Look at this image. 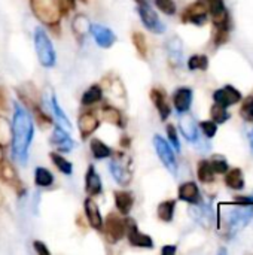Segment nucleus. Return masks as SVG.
Returning a JSON list of instances; mask_svg holds the SVG:
<instances>
[{
	"instance_id": "obj_1",
	"label": "nucleus",
	"mask_w": 253,
	"mask_h": 255,
	"mask_svg": "<svg viewBox=\"0 0 253 255\" xmlns=\"http://www.w3.org/2000/svg\"><path fill=\"white\" fill-rule=\"evenodd\" d=\"M34 134V124L30 117V114L21 108L18 103H15V114L12 121V154L19 163L27 161L28 148L33 140Z\"/></svg>"
},
{
	"instance_id": "obj_2",
	"label": "nucleus",
	"mask_w": 253,
	"mask_h": 255,
	"mask_svg": "<svg viewBox=\"0 0 253 255\" xmlns=\"http://www.w3.org/2000/svg\"><path fill=\"white\" fill-rule=\"evenodd\" d=\"M33 13L46 25H57L61 19V10L57 0H30Z\"/></svg>"
},
{
	"instance_id": "obj_3",
	"label": "nucleus",
	"mask_w": 253,
	"mask_h": 255,
	"mask_svg": "<svg viewBox=\"0 0 253 255\" xmlns=\"http://www.w3.org/2000/svg\"><path fill=\"white\" fill-rule=\"evenodd\" d=\"M34 49H36L37 58L43 67H52L55 64V61H57L55 49L43 28L34 30Z\"/></svg>"
},
{
	"instance_id": "obj_4",
	"label": "nucleus",
	"mask_w": 253,
	"mask_h": 255,
	"mask_svg": "<svg viewBox=\"0 0 253 255\" xmlns=\"http://www.w3.org/2000/svg\"><path fill=\"white\" fill-rule=\"evenodd\" d=\"M253 218V205H240L227 214V226L231 233L243 230Z\"/></svg>"
},
{
	"instance_id": "obj_5",
	"label": "nucleus",
	"mask_w": 253,
	"mask_h": 255,
	"mask_svg": "<svg viewBox=\"0 0 253 255\" xmlns=\"http://www.w3.org/2000/svg\"><path fill=\"white\" fill-rule=\"evenodd\" d=\"M154 146H155V151L161 160V163L166 166V169L171 173V175H176L177 172V161H176V155H174V151L173 148L170 146V143L163 139L161 136H154Z\"/></svg>"
},
{
	"instance_id": "obj_6",
	"label": "nucleus",
	"mask_w": 253,
	"mask_h": 255,
	"mask_svg": "<svg viewBox=\"0 0 253 255\" xmlns=\"http://www.w3.org/2000/svg\"><path fill=\"white\" fill-rule=\"evenodd\" d=\"M139 15H140V19L142 22L145 24V27L152 31V33H157V34H161L166 31V24L158 18L157 12L151 7V4L148 1L145 3H139Z\"/></svg>"
},
{
	"instance_id": "obj_7",
	"label": "nucleus",
	"mask_w": 253,
	"mask_h": 255,
	"mask_svg": "<svg viewBox=\"0 0 253 255\" xmlns=\"http://www.w3.org/2000/svg\"><path fill=\"white\" fill-rule=\"evenodd\" d=\"M209 6V13L212 18V22L216 28H227L231 30V22H230V15L225 7L224 0H210L207 3Z\"/></svg>"
},
{
	"instance_id": "obj_8",
	"label": "nucleus",
	"mask_w": 253,
	"mask_h": 255,
	"mask_svg": "<svg viewBox=\"0 0 253 255\" xmlns=\"http://www.w3.org/2000/svg\"><path fill=\"white\" fill-rule=\"evenodd\" d=\"M125 235H127V238H128V241H130V244L133 247H137V248H154L152 238L148 236V235L140 233L136 221L131 220V218L125 220Z\"/></svg>"
},
{
	"instance_id": "obj_9",
	"label": "nucleus",
	"mask_w": 253,
	"mask_h": 255,
	"mask_svg": "<svg viewBox=\"0 0 253 255\" xmlns=\"http://www.w3.org/2000/svg\"><path fill=\"white\" fill-rule=\"evenodd\" d=\"M207 15H209V7L204 1H195L189 4L183 13H182V21L183 22H191L195 25H203L207 22Z\"/></svg>"
},
{
	"instance_id": "obj_10",
	"label": "nucleus",
	"mask_w": 253,
	"mask_h": 255,
	"mask_svg": "<svg viewBox=\"0 0 253 255\" xmlns=\"http://www.w3.org/2000/svg\"><path fill=\"white\" fill-rule=\"evenodd\" d=\"M103 227L112 242H118L125 236V220H122L116 214H109L107 218L103 221Z\"/></svg>"
},
{
	"instance_id": "obj_11",
	"label": "nucleus",
	"mask_w": 253,
	"mask_h": 255,
	"mask_svg": "<svg viewBox=\"0 0 253 255\" xmlns=\"http://www.w3.org/2000/svg\"><path fill=\"white\" fill-rule=\"evenodd\" d=\"M213 100H215V103H218L224 108H230L233 105L240 103L243 100V96L233 85H225L213 93Z\"/></svg>"
},
{
	"instance_id": "obj_12",
	"label": "nucleus",
	"mask_w": 253,
	"mask_h": 255,
	"mask_svg": "<svg viewBox=\"0 0 253 255\" xmlns=\"http://www.w3.org/2000/svg\"><path fill=\"white\" fill-rule=\"evenodd\" d=\"M110 172L113 179L119 185H130L133 181V173L130 170V160H121V158H113L110 161Z\"/></svg>"
},
{
	"instance_id": "obj_13",
	"label": "nucleus",
	"mask_w": 253,
	"mask_h": 255,
	"mask_svg": "<svg viewBox=\"0 0 253 255\" xmlns=\"http://www.w3.org/2000/svg\"><path fill=\"white\" fill-rule=\"evenodd\" d=\"M78 127H79L82 139H86L100 127V120H98V117H97V114L94 111H88V112H84V114L79 115Z\"/></svg>"
},
{
	"instance_id": "obj_14",
	"label": "nucleus",
	"mask_w": 253,
	"mask_h": 255,
	"mask_svg": "<svg viewBox=\"0 0 253 255\" xmlns=\"http://www.w3.org/2000/svg\"><path fill=\"white\" fill-rule=\"evenodd\" d=\"M91 33L95 39V43L104 49L110 48L115 42H116V36L115 33L109 28V27H104L101 24H94L91 25Z\"/></svg>"
},
{
	"instance_id": "obj_15",
	"label": "nucleus",
	"mask_w": 253,
	"mask_h": 255,
	"mask_svg": "<svg viewBox=\"0 0 253 255\" xmlns=\"http://www.w3.org/2000/svg\"><path fill=\"white\" fill-rule=\"evenodd\" d=\"M51 143L61 152H70L75 146L73 139L69 136V133L66 131V128H63L61 126H55L54 131H52V137H51Z\"/></svg>"
},
{
	"instance_id": "obj_16",
	"label": "nucleus",
	"mask_w": 253,
	"mask_h": 255,
	"mask_svg": "<svg viewBox=\"0 0 253 255\" xmlns=\"http://www.w3.org/2000/svg\"><path fill=\"white\" fill-rule=\"evenodd\" d=\"M192 103V90L188 87H180L173 94V105L179 114L188 112Z\"/></svg>"
},
{
	"instance_id": "obj_17",
	"label": "nucleus",
	"mask_w": 253,
	"mask_h": 255,
	"mask_svg": "<svg viewBox=\"0 0 253 255\" xmlns=\"http://www.w3.org/2000/svg\"><path fill=\"white\" fill-rule=\"evenodd\" d=\"M179 124H180V131H182V134L185 136L186 140L195 142L198 139V128H197L195 120H194V117L191 114L183 112L180 115Z\"/></svg>"
},
{
	"instance_id": "obj_18",
	"label": "nucleus",
	"mask_w": 253,
	"mask_h": 255,
	"mask_svg": "<svg viewBox=\"0 0 253 255\" xmlns=\"http://www.w3.org/2000/svg\"><path fill=\"white\" fill-rule=\"evenodd\" d=\"M179 199L189 203V205H197L201 203V193L198 190V185L195 182H185L179 187Z\"/></svg>"
},
{
	"instance_id": "obj_19",
	"label": "nucleus",
	"mask_w": 253,
	"mask_h": 255,
	"mask_svg": "<svg viewBox=\"0 0 253 255\" xmlns=\"http://www.w3.org/2000/svg\"><path fill=\"white\" fill-rule=\"evenodd\" d=\"M84 208H85V215H86V220H88L89 226L94 230H101L103 229V218H101L100 209H98L97 203L92 200V197L85 200Z\"/></svg>"
},
{
	"instance_id": "obj_20",
	"label": "nucleus",
	"mask_w": 253,
	"mask_h": 255,
	"mask_svg": "<svg viewBox=\"0 0 253 255\" xmlns=\"http://www.w3.org/2000/svg\"><path fill=\"white\" fill-rule=\"evenodd\" d=\"M151 100H152V103L155 105V108L158 109L160 118H161L163 121H166V120L170 117V114H171V108H170V105H169V102H167V97H166L164 91H161V90H158V88H154V90L151 91Z\"/></svg>"
},
{
	"instance_id": "obj_21",
	"label": "nucleus",
	"mask_w": 253,
	"mask_h": 255,
	"mask_svg": "<svg viewBox=\"0 0 253 255\" xmlns=\"http://www.w3.org/2000/svg\"><path fill=\"white\" fill-rule=\"evenodd\" d=\"M85 191L89 197L98 196L101 193V179L98 173L95 172L94 166L88 167L86 176H85Z\"/></svg>"
},
{
	"instance_id": "obj_22",
	"label": "nucleus",
	"mask_w": 253,
	"mask_h": 255,
	"mask_svg": "<svg viewBox=\"0 0 253 255\" xmlns=\"http://www.w3.org/2000/svg\"><path fill=\"white\" fill-rule=\"evenodd\" d=\"M115 205L122 215H128L133 209L134 197L128 191H116L115 193Z\"/></svg>"
},
{
	"instance_id": "obj_23",
	"label": "nucleus",
	"mask_w": 253,
	"mask_h": 255,
	"mask_svg": "<svg viewBox=\"0 0 253 255\" xmlns=\"http://www.w3.org/2000/svg\"><path fill=\"white\" fill-rule=\"evenodd\" d=\"M225 184L228 188L240 191L245 188V178H243V172L240 169H228L225 173Z\"/></svg>"
},
{
	"instance_id": "obj_24",
	"label": "nucleus",
	"mask_w": 253,
	"mask_h": 255,
	"mask_svg": "<svg viewBox=\"0 0 253 255\" xmlns=\"http://www.w3.org/2000/svg\"><path fill=\"white\" fill-rule=\"evenodd\" d=\"M215 172L210 166V161L209 160H201L197 166V176L200 179V182L203 184H210L215 181Z\"/></svg>"
},
{
	"instance_id": "obj_25",
	"label": "nucleus",
	"mask_w": 253,
	"mask_h": 255,
	"mask_svg": "<svg viewBox=\"0 0 253 255\" xmlns=\"http://www.w3.org/2000/svg\"><path fill=\"white\" fill-rule=\"evenodd\" d=\"M174 209H176V202L174 200H166L158 205L157 215L161 221L164 223H171L174 217Z\"/></svg>"
},
{
	"instance_id": "obj_26",
	"label": "nucleus",
	"mask_w": 253,
	"mask_h": 255,
	"mask_svg": "<svg viewBox=\"0 0 253 255\" xmlns=\"http://www.w3.org/2000/svg\"><path fill=\"white\" fill-rule=\"evenodd\" d=\"M103 99V90L100 85H91L84 94H82V99H81V103L84 106H91L97 102H100Z\"/></svg>"
},
{
	"instance_id": "obj_27",
	"label": "nucleus",
	"mask_w": 253,
	"mask_h": 255,
	"mask_svg": "<svg viewBox=\"0 0 253 255\" xmlns=\"http://www.w3.org/2000/svg\"><path fill=\"white\" fill-rule=\"evenodd\" d=\"M34 184L37 187H42V188L51 187L54 184V175L45 167H36V170H34Z\"/></svg>"
},
{
	"instance_id": "obj_28",
	"label": "nucleus",
	"mask_w": 253,
	"mask_h": 255,
	"mask_svg": "<svg viewBox=\"0 0 253 255\" xmlns=\"http://www.w3.org/2000/svg\"><path fill=\"white\" fill-rule=\"evenodd\" d=\"M91 152L92 155L97 158V160H103V158H107L112 155V149L100 139H92L91 140Z\"/></svg>"
},
{
	"instance_id": "obj_29",
	"label": "nucleus",
	"mask_w": 253,
	"mask_h": 255,
	"mask_svg": "<svg viewBox=\"0 0 253 255\" xmlns=\"http://www.w3.org/2000/svg\"><path fill=\"white\" fill-rule=\"evenodd\" d=\"M12 142V124L0 115V146L6 148Z\"/></svg>"
},
{
	"instance_id": "obj_30",
	"label": "nucleus",
	"mask_w": 253,
	"mask_h": 255,
	"mask_svg": "<svg viewBox=\"0 0 253 255\" xmlns=\"http://www.w3.org/2000/svg\"><path fill=\"white\" fill-rule=\"evenodd\" d=\"M101 115H103V120L109 124H113L116 127H122V115L118 109L112 108V106H106L101 109Z\"/></svg>"
},
{
	"instance_id": "obj_31",
	"label": "nucleus",
	"mask_w": 253,
	"mask_h": 255,
	"mask_svg": "<svg viewBox=\"0 0 253 255\" xmlns=\"http://www.w3.org/2000/svg\"><path fill=\"white\" fill-rule=\"evenodd\" d=\"M51 108H52V111H54V115H55V120H57L58 126H61V127L66 128V130H70V128H72L70 121H69V118L66 117V114L63 112V109L60 108V105H58L55 96L51 97Z\"/></svg>"
},
{
	"instance_id": "obj_32",
	"label": "nucleus",
	"mask_w": 253,
	"mask_h": 255,
	"mask_svg": "<svg viewBox=\"0 0 253 255\" xmlns=\"http://www.w3.org/2000/svg\"><path fill=\"white\" fill-rule=\"evenodd\" d=\"M49 157H51L52 163L55 164V167H57L61 173H64V175H72V172H73V164H72L69 160H66V158H64L61 154H58V152H51Z\"/></svg>"
},
{
	"instance_id": "obj_33",
	"label": "nucleus",
	"mask_w": 253,
	"mask_h": 255,
	"mask_svg": "<svg viewBox=\"0 0 253 255\" xmlns=\"http://www.w3.org/2000/svg\"><path fill=\"white\" fill-rule=\"evenodd\" d=\"M73 31L76 33L78 37H84L88 31H91V24L86 16L78 15L73 21Z\"/></svg>"
},
{
	"instance_id": "obj_34",
	"label": "nucleus",
	"mask_w": 253,
	"mask_h": 255,
	"mask_svg": "<svg viewBox=\"0 0 253 255\" xmlns=\"http://www.w3.org/2000/svg\"><path fill=\"white\" fill-rule=\"evenodd\" d=\"M209 161H210V166H212V169H213V172L216 175H225L227 173V170H228V161H227V158L224 155L215 154V155H212V158Z\"/></svg>"
},
{
	"instance_id": "obj_35",
	"label": "nucleus",
	"mask_w": 253,
	"mask_h": 255,
	"mask_svg": "<svg viewBox=\"0 0 253 255\" xmlns=\"http://www.w3.org/2000/svg\"><path fill=\"white\" fill-rule=\"evenodd\" d=\"M210 115H212V121H215L216 124H224L225 121L230 120V112L227 111V108L215 103L210 108Z\"/></svg>"
},
{
	"instance_id": "obj_36",
	"label": "nucleus",
	"mask_w": 253,
	"mask_h": 255,
	"mask_svg": "<svg viewBox=\"0 0 253 255\" xmlns=\"http://www.w3.org/2000/svg\"><path fill=\"white\" fill-rule=\"evenodd\" d=\"M209 67V58L201 54H195L189 57L188 60V69L189 70H206Z\"/></svg>"
},
{
	"instance_id": "obj_37",
	"label": "nucleus",
	"mask_w": 253,
	"mask_h": 255,
	"mask_svg": "<svg viewBox=\"0 0 253 255\" xmlns=\"http://www.w3.org/2000/svg\"><path fill=\"white\" fill-rule=\"evenodd\" d=\"M0 178H1V181H4L7 184L16 182V173H15L13 167L4 160L0 161Z\"/></svg>"
},
{
	"instance_id": "obj_38",
	"label": "nucleus",
	"mask_w": 253,
	"mask_h": 255,
	"mask_svg": "<svg viewBox=\"0 0 253 255\" xmlns=\"http://www.w3.org/2000/svg\"><path fill=\"white\" fill-rule=\"evenodd\" d=\"M240 115L246 123L253 124V96H248L240 108Z\"/></svg>"
},
{
	"instance_id": "obj_39",
	"label": "nucleus",
	"mask_w": 253,
	"mask_h": 255,
	"mask_svg": "<svg viewBox=\"0 0 253 255\" xmlns=\"http://www.w3.org/2000/svg\"><path fill=\"white\" fill-rule=\"evenodd\" d=\"M133 45L136 46L137 52L142 55V57H146V52H148V46H146V37L143 33L140 31H136L133 34Z\"/></svg>"
},
{
	"instance_id": "obj_40",
	"label": "nucleus",
	"mask_w": 253,
	"mask_h": 255,
	"mask_svg": "<svg viewBox=\"0 0 253 255\" xmlns=\"http://www.w3.org/2000/svg\"><path fill=\"white\" fill-rule=\"evenodd\" d=\"M169 51H170V58L174 63V66L182 60V43L179 42V39H173L169 45Z\"/></svg>"
},
{
	"instance_id": "obj_41",
	"label": "nucleus",
	"mask_w": 253,
	"mask_h": 255,
	"mask_svg": "<svg viewBox=\"0 0 253 255\" xmlns=\"http://www.w3.org/2000/svg\"><path fill=\"white\" fill-rule=\"evenodd\" d=\"M154 1L163 13H166V15H174L176 13L174 0H154Z\"/></svg>"
},
{
	"instance_id": "obj_42",
	"label": "nucleus",
	"mask_w": 253,
	"mask_h": 255,
	"mask_svg": "<svg viewBox=\"0 0 253 255\" xmlns=\"http://www.w3.org/2000/svg\"><path fill=\"white\" fill-rule=\"evenodd\" d=\"M200 128L203 130V133L207 139L215 137V134L218 133V124L215 121H201Z\"/></svg>"
},
{
	"instance_id": "obj_43",
	"label": "nucleus",
	"mask_w": 253,
	"mask_h": 255,
	"mask_svg": "<svg viewBox=\"0 0 253 255\" xmlns=\"http://www.w3.org/2000/svg\"><path fill=\"white\" fill-rule=\"evenodd\" d=\"M166 131H167V136H169V140L170 143L173 145V148L180 152V142H179V137H177V131H176V127L173 124H169L166 127Z\"/></svg>"
},
{
	"instance_id": "obj_44",
	"label": "nucleus",
	"mask_w": 253,
	"mask_h": 255,
	"mask_svg": "<svg viewBox=\"0 0 253 255\" xmlns=\"http://www.w3.org/2000/svg\"><path fill=\"white\" fill-rule=\"evenodd\" d=\"M228 39H230V30H227V28H216V31H215V37H213V40H215V45H216V46L227 43V42H228Z\"/></svg>"
},
{
	"instance_id": "obj_45",
	"label": "nucleus",
	"mask_w": 253,
	"mask_h": 255,
	"mask_svg": "<svg viewBox=\"0 0 253 255\" xmlns=\"http://www.w3.org/2000/svg\"><path fill=\"white\" fill-rule=\"evenodd\" d=\"M234 203H237V205H253V196H237V197H234Z\"/></svg>"
},
{
	"instance_id": "obj_46",
	"label": "nucleus",
	"mask_w": 253,
	"mask_h": 255,
	"mask_svg": "<svg viewBox=\"0 0 253 255\" xmlns=\"http://www.w3.org/2000/svg\"><path fill=\"white\" fill-rule=\"evenodd\" d=\"M33 247H34V250H36L39 254H43V255L49 254V250L45 247V244H43V242H39V241H36V242L33 244Z\"/></svg>"
},
{
	"instance_id": "obj_47",
	"label": "nucleus",
	"mask_w": 253,
	"mask_h": 255,
	"mask_svg": "<svg viewBox=\"0 0 253 255\" xmlns=\"http://www.w3.org/2000/svg\"><path fill=\"white\" fill-rule=\"evenodd\" d=\"M177 251V248L174 245H167V247H163L161 250V254L163 255H174Z\"/></svg>"
},
{
	"instance_id": "obj_48",
	"label": "nucleus",
	"mask_w": 253,
	"mask_h": 255,
	"mask_svg": "<svg viewBox=\"0 0 253 255\" xmlns=\"http://www.w3.org/2000/svg\"><path fill=\"white\" fill-rule=\"evenodd\" d=\"M249 142H251V148H252L253 152V130L252 131H249Z\"/></svg>"
},
{
	"instance_id": "obj_49",
	"label": "nucleus",
	"mask_w": 253,
	"mask_h": 255,
	"mask_svg": "<svg viewBox=\"0 0 253 255\" xmlns=\"http://www.w3.org/2000/svg\"><path fill=\"white\" fill-rule=\"evenodd\" d=\"M1 149H3V148H1V146H0V161H1V160H3V151H1Z\"/></svg>"
},
{
	"instance_id": "obj_50",
	"label": "nucleus",
	"mask_w": 253,
	"mask_h": 255,
	"mask_svg": "<svg viewBox=\"0 0 253 255\" xmlns=\"http://www.w3.org/2000/svg\"><path fill=\"white\" fill-rule=\"evenodd\" d=\"M137 3H145V1H148V0H136Z\"/></svg>"
},
{
	"instance_id": "obj_51",
	"label": "nucleus",
	"mask_w": 253,
	"mask_h": 255,
	"mask_svg": "<svg viewBox=\"0 0 253 255\" xmlns=\"http://www.w3.org/2000/svg\"><path fill=\"white\" fill-rule=\"evenodd\" d=\"M200 1H204V3H209L210 0H200Z\"/></svg>"
},
{
	"instance_id": "obj_52",
	"label": "nucleus",
	"mask_w": 253,
	"mask_h": 255,
	"mask_svg": "<svg viewBox=\"0 0 253 255\" xmlns=\"http://www.w3.org/2000/svg\"><path fill=\"white\" fill-rule=\"evenodd\" d=\"M82 1H85V0H82Z\"/></svg>"
}]
</instances>
